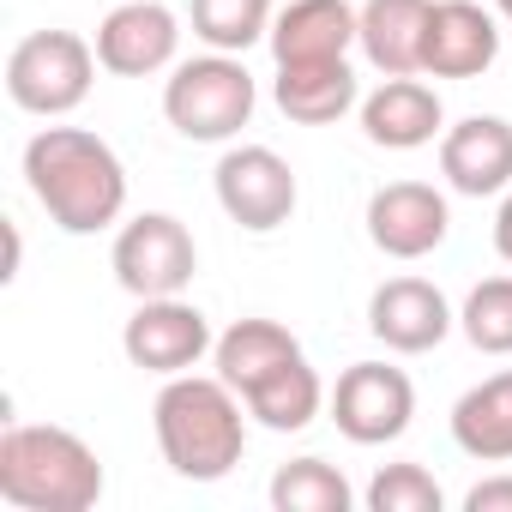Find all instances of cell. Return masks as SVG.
I'll return each instance as SVG.
<instances>
[{
    "label": "cell",
    "mask_w": 512,
    "mask_h": 512,
    "mask_svg": "<svg viewBox=\"0 0 512 512\" xmlns=\"http://www.w3.org/2000/svg\"><path fill=\"white\" fill-rule=\"evenodd\" d=\"M25 187L67 235L115 229L127 211V163L115 157L109 139L85 127H43L25 145Z\"/></svg>",
    "instance_id": "obj_1"
},
{
    "label": "cell",
    "mask_w": 512,
    "mask_h": 512,
    "mask_svg": "<svg viewBox=\"0 0 512 512\" xmlns=\"http://www.w3.org/2000/svg\"><path fill=\"white\" fill-rule=\"evenodd\" d=\"M157 452L181 482H223L247 452L241 392L223 374H175L151 410Z\"/></svg>",
    "instance_id": "obj_2"
},
{
    "label": "cell",
    "mask_w": 512,
    "mask_h": 512,
    "mask_svg": "<svg viewBox=\"0 0 512 512\" xmlns=\"http://www.w3.org/2000/svg\"><path fill=\"white\" fill-rule=\"evenodd\" d=\"M0 500L19 512H91L103 500V458L55 422H7Z\"/></svg>",
    "instance_id": "obj_3"
},
{
    "label": "cell",
    "mask_w": 512,
    "mask_h": 512,
    "mask_svg": "<svg viewBox=\"0 0 512 512\" xmlns=\"http://www.w3.org/2000/svg\"><path fill=\"white\" fill-rule=\"evenodd\" d=\"M253 73L241 67V55H193V61H175L169 67V85H163V115L181 139L193 145H223L235 139L247 121H253Z\"/></svg>",
    "instance_id": "obj_4"
},
{
    "label": "cell",
    "mask_w": 512,
    "mask_h": 512,
    "mask_svg": "<svg viewBox=\"0 0 512 512\" xmlns=\"http://www.w3.org/2000/svg\"><path fill=\"white\" fill-rule=\"evenodd\" d=\"M97 43H85L79 31H31L13 55H7V97L25 115H73L91 97L97 79Z\"/></svg>",
    "instance_id": "obj_5"
},
{
    "label": "cell",
    "mask_w": 512,
    "mask_h": 512,
    "mask_svg": "<svg viewBox=\"0 0 512 512\" xmlns=\"http://www.w3.org/2000/svg\"><path fill=\"white\" fill-rule=\"evenodd\" d=\"M115 284L133 296V302H151V296H181L199 272V247H193V229L169 211H139L121 223L115 235Z\"/></svg>",
    "instance_id": "obj_6"
},
{
    "label": "cell",
    "mask_w": 512,
    "mask_h": 512,
    "mask_svg": "<svg viewBox=\"0 0 512 512\" xmlns=\"http://www.w3.org/2000/svg\"><path fill=\"white\" fill-rule=\"evenodd\" d=\"M211 187H217L223 217L241 223L247 235H272V229H284V223L296 217V199H302L296 169H290L272 145H229V151L217 157Z\"/></svg>",
    "instance_id": "obj_7"
},
{
    "label": "cell",
    "mask_w": 512,
    "mask_h": 512,
    "mask_svg": "<svg viewBox=\"0 0 512 512\" xmlns=\"http://www.w3.org/2000/svg\"><path fill=\"white\" fill-rule=\"evenodd\" d=\"M211 344H217V338H211V320H205L193 302H181V296H151V302H139L133 320L121 326L127 362L145 368V374H163V380L193 374V368L211 356Z\"/></svg>",
    "instance_id": "obj_8"
},
{
    "label": "cell",
    "mask_w": 512,
    "mask_h": 512,
    "mask_svg": "<svg viewBox=\"0 0 512 512\" xmlns=\"http://www.w3.org/2000/svg\"><path fill=\"white\" fill-rule=\"evenodd\" d=\"M416 416V386L404 368H386V362H356L338 374L332 386V422L344 440L356 446H386L410 428Z\"/></svg>",
    "instance_id": "obj_9"
},
{
    "label": "cell",
    "mask_w": 512,
    "mask_h": 512,
    "mask_svg": "<svg viewBox=\"0 0 512 512\" xmlns=\"http://www.w3.org/2000/svg\"><path fill=\"white\" fill-rule=\"evenodd\" d=\"M452 229V205L428 181H386L368 193V241L386 260H428Z\"/></svg>",
    "instance_id": "obj_10"
},
{
    "label": "cell",
    "mask_w": 512,
    "mask_h": 512,
    "mask_svg": "<svg viewBox=\"0 0 512 512\" xmlns=\"http://www.w3.org/2000/svg\"><path fill=\"white\" fill-rule=\"evenodd\" d=\"M175 49H181V19L163 0H121L97 25V61L115 79H151L175 67Z\"/></svg>",
    "instance_id": "obj_11"
},
{
    "label": "cell",
    "mask_w": 512,
    "mask_h": 512,
    "mask_svg": "<svg viewBox=\"0 0 512 512\" xmlns=\"http://www.w3.org/2000/svg\"><path fill=\"white\" fill-rule=\"evenodd\" d=\"M452 326H458V314H452L446 290L428 278H386L368 296V332L398 356H422V350L446 344Z\"/></svg>",
    "instance_id": "obj_12"
},
{
    "label": "cell",
    "mask_w": 512,
    "mask_h": 512,
    "mask_svg": "<svg viewBox=\"0 0 512 512\" xmlns=\"http://www.w3.org/2000/svg\"><path fill=\"white\" fill-rule=\"evenodd\" d=\"M440 175L464 199H500L512 187V121L464 115L440 133Z\"/></svg>",
    "instance_id": "obj_13"
},
{
    "label": "cell",
    "mask_w": 512,
    "mask_h": 512,
    "mask_svg": "<svg viewBox=\"0 0 512 512\" xmlns=\"http://www.w3.org/2000/svg\"><path fill=\"white\" fill-rule=\"evenodd\" d=\"M500 61V25L476 0H434L428 37H422V73L434 79H482Z\"/></svg>",
    "instance_id": "obj_14"
},
{
    "label": "cell",
    "mask_w": 512,
    "mask_h": 512,
    "mask_svg": "<svg viewBox=\"0 0 512 512\" xmlns=\"http://www.w3.org/2000/svg\"><path fill=\"white\" fill-rule=\"evenodd\" d=\"M362 133L368 145L380 151H422L446 133V109H440V91L422 85L416 73L404 79H380V91L362 97Z\"/></svg>",
    "instance_id": "obj_15"
},
{
    "label": "cell",
    "mask_w": 512,
    "mask_h": 512,
    "mask_svg": "<svg viewBox=\"0 0 512 512\" xmlns=\"http://www.w3.org/2000/svg\"><path fill=\"white\" fill-rule=\"evenodd\" d=\"M434 0H362L356 7V49L374 73L404 79L422 73V37H428Z\"/></svg>",
    "instance_id": "obj_16"
},
{
    "label": "cell",
    "mask_w": 512,
    "mask_h": 512,
    "mask_svg": "<svg viewBox=\"0 0 512 512\" xmlns=\"http://www.w3.org/2000/svg\"><path fill=\"white\" fill-rule=\"evenodd\" d=\"M272 103L302 127H332L338 115L362 109L350 55L344 61H284L278 79H272Z\"/></svg>",
    "instance_id": "obj_17"
},
{
    "label": "cell",
    "mask_w": 512,
    "mask_h": 512,
    "mask_svg": "<svg viewBox=\"0 0 512 512\" xmlns=\"http://www.w3.org/2000/svg\"><path fill=\"white\" fill-rule=\"evenodd\" d=\"M272 61H344L356 49V7L350 0H290L272 19Z\"/></svg>",
    "instance_id": "obj_18"
},
{
    "label": "cell",
    "mask_w": 512,
    "mask_h": 512,
    "mask_svg": "<svg viewBox=\"0 0 512 512\" xmlns=\"http://www.w3.org/2000/svg\"><path fill=\"white\" fill-rule=\"evenodd\" d=\"M452 440L476 464H506L512 458V368L476 380L452 404Z\"/></svg>",
    "instance_id": "obj_19"
},
{
    "label": "cell",
    "mask_w": 512,
    "mask_h": 512,
    "mask_svg": "<svg viewBox=\"0 0 512 512\" xmlns=\"http://www.w3.org/2000/svg\"><path fill=\"white\" fill-rule=\"evenodd\" d=\"M296 356H302V344H296V332L278 326V320H235V326L211 344L217 374H223L241 398L260 386L266 374H278L284 362H296Z\"/></svg>",
    "instance_id": "obj_20"
},
{
    "label": "cell",
    "mask_w": 512,
    "mask_h": 512,
    "mask_svg": "<svg viewBox=\"0 0 512 512\" xmlns=\"http://www.w3.org/2000/svg\"><path fill=\"white\" fill-rule=\"evenodd\" d=\"M247 416L260 422V428H272V434H302L326 404H332V392L320 386V374L308 368V356H296V362H284L278 374H266L260 386H253L247 398Z\"/></svg>",
    "instance_id": "obj_21"
},
{
    "label": "cell",
    "mask_w": 512,
    "mask_h": 512,
    "mask_svg": "<svg viewBox=\"0 0 512 512\" xmlns=\"http://www.w3.org/2000/svg\"><path fill=\"white\" fill-rule=\"evenodd\" d=\"M272 0H193V37L223 55H247L272 37Z\"/></svg>",
    "instance_id": "obj_22"
},
{
    "label": "cell",
    "mask_w": 512,
    "mask_h": 512,
    "mask_svg": "<svg viewBox=\"0 0 512 512\" xmlns=\"http://www.w3.org/2000/svg\"><path fill=\"white\" fill-rule=\"evenodd\" d=\"M350 500H356V488L326 458H290L272 476V506L278 512H350Z\"/></svg>",
    "instance_id": "obj_23"
},
{
    "label": "cell",
    "mask_w": 512,
    "mask_h": 512,
    "mask_svg": "<svg viewBox=\"0 0 512 512\" xmlns=\"http://www.w3.org/2000/svg\"><path fill=\"white\" fill-rule=\"evenodd\" d=\"M458 332L482 356H512V278H482L458 308Z\"/></svg>",
    "instance_id": "obj_24"
},
{
    "label": "cell",
    "mask_w": 512,
    "mask_h": 512,
    "mask_svg": "<svg viewBox=\"0 0 512 512\" xmlns=\"http://www.w3.org/2000/svg\"><path fill=\"white\" fill-rule=\"evenodd\" d=\"M446 494L422 464H386L368 482V512H440Z\"/></svg>",
    "instance_id": "obj_25"
},
{
    "label": "cell",
    "mask_w": 512,
    "mask_h": 512,
    "mask_svg": "<svg viewBox=\"0 0 512 512\" xmlns=\"http://www.w3.org/2000/svg\"><path fill=\"white\" fill-rule=\"evenodd\" d=\"M464 512H512V476H488L464 494Z\"/></svg>",
    "instance_id": "obj_26"
},
{
    "label": "cell",
    "mask_w": 512,
    "mask_h": 512,
    "mask_svg": "<svg viewBox=\"0 0 512 512\" xmlns=\"http://www.w3.org/2000/svg\"><path fill=\"white\" fill-rule=\"evenodd\" d=\"M494 253L512 266V187L500 193V211H494Z\"/></svg>",
    "instance_id": "obj_27"
},
{
    "label": "cell",
    "mask_w": 512,
    "mask_h": 512,
    "mask_svg": "<svg viewBox=\"0 0 512 512\" xmlns=\"http://www.w3.org/2000/svg\"><path fill=\"white\" fill-rule=\"evenodd\" d=\"M19 260H25V241H19V223H7V272H0V278H19Z\"/></svg>",
    "instance_id": "obj_28"
},
{
    "label": "cell",
    "mask_w": 512,
    "mask_h": 512,
    "mask_svg": "<svg viewBox=\"0 0 512 512\" xmlns=\"http://www.w3.org/2000/svg\"><path fill=\"white\" fill-rule=\"evenodd\" d=\"M494 13H500V19H506V25H512V0H494Z\"/></svg>",
    "instance_id": "obj_29"
}]
</instances>
